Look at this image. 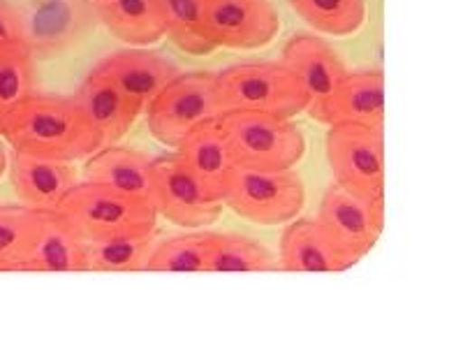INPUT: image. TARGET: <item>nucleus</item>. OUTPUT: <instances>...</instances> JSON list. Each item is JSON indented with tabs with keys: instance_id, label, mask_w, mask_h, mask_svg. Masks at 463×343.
Returning <instances> with one entry per match:
<instances>
[{
	"instance_id": "obj_7",
	"label": "nucleus",
	"mask_w": 463,
	"mask_h": 343,
	"mask_svg": "<svg viewBox=\"0 0 463 343\" xmlns=\"http://www.w3.org/2000/svg\"><path fill=\"white\" fill-rule=\"evenodd\" d=\"M153 139L176 148L190 130L222 114L216 74L206 70L179 72L144 110Z\"/></svg>"
},
{
	"instance_id": "obj_5",
	"label": "nucleus",
	"mask_w": 463,
	"mask_h": 343,
	"mask_svg": "<svg viewBox=\"0 0 463 343\" xmlns=\"http://www.w3.org/2000/svg\"><path fill=\"white\" fill-rule=\"evenodd\" d=\"M234 165L253 169H292L306 154V138L292 119L262 111H222L218 117Z\"/></svg>"
},
{
	"instance_id": "obj_10",
	"label": "nucleus",
	"mask_w": 463,
	"mask_h": 343,
	"mask_svg": "<svg viewBox=\"0 0 463 343\" xmlns=\"http://www.w3.org/2000/svg\"><path fill=\"white\" fill-rule=\"evenodd\" d=\"M202 31L225 49H260L279 35V10L271 0H200Z\"/></svg>"
},
{
	"instance_id": "obj_30",
	"label": "nucleus",
	"mask_w": 463,
	"mask_h": 343,
	"mask_svg": "<svg viewBox=\"0 0 463 343\" xmlns=\"http://www.w3.org/2000/svg\"><path fill=\"white\" fill-rule=\"evenodd\" d=\"M5 169H7V151L5 147L0 144V176L5 175Z\"/></svg>"
},
{
	"instance_id": "obj_16",
	"label": "nucleus",
	"mask_w": 463,
	"mask_h": 343,
	"mask_svg": "<svg viewBox=\"0 0 463 343\" xmlns=\"http://www.w3.org/2000/svg\"><path fill=\"white\" fill-rule=\"evenodd\" d=\"M316 121L326 128L336 123L359 126H384V72L383 70H357L345 72L329 100L317 111Z\"/></svg>"
},
{
	"instance_id": "obj_28",
	"label": "nucleus",
	"mask_w": 463,
	"mask_h": 343,
	"mask_svg": "<svg viewBox=\"0 0 463 343\" xmlns=\"http://www.w3.org/2000/svg\"><path fill=\"white\" fill-rule=\"evenodd\" d=\"M165 24V37L176 49L190 56H206L216 52V44L202 31L200 0H158Z\"/></svg>"
},
{
	"instance_id": "obj_17",
	"label": "nucleus",
	"mask_w": 463,
	"mask_h": 343,
	"mask_svg": "<svg viewBox=\"0 0 463 343\" xmlns=\"http://www.w3.org/2000/svg\"><path fill=\"white\" fill-rule=\"evenodd\" d=\"M72 100L81 110L89 126L98 132L102 147L118 144L139 117V110L116 89L107 77L90 70L74 91Z\"/></svg>"
},
{
	"instance_id": "obj_8",
	"label": "nucleus",
	"mask_w": 463,
	"mask_h": 343,
	"mask_svg": "<svg viewBox=\"0 0 463 343\" xmlns=\"http://www.w3.org/2000/svg\"><path fill=\"white\" fill-rule=\"evenodd\" d=\"M151 205L160 218L185 230H202L221 221V197L211 195L200 181L190 175L176 154L151 160Z\"/></svg>"
},
{
	"instance_id": "obj_26",
	"label": "nucleus",
	"mask_w": 463,
	"mask_h": 343,
	"mask_svg": "<svg viewBox=\"0 0 463 343\" xmlns=\"http://www.w3.org/2000/svg\"><path fill=\"white\" fill-rule=\"evenodd\" d=\"M289 5L322 35H354L366 22V0H289Z\"/></svg>"
},
{
	"instance_id": "obj_12",
	"label": "nucleus",
	"mask_w": 463,
	"mask_h": 343,
	"mask_svg": "<svg viewBox=\"0 0 463 343\" xmlns=\"http://www.w3.org/2000/svg\"><path fill=\"white\" fill-rule=\"evenodd\" d=\"M317 221L359 260L373 251L384 227V206L369 205L338 184L326 188Z\"/></svg>"
},
{
	"instance_id": "obj_24",
	"label": "nucleus",
	"mask_w": 463,
	"mask_h": 343,
	"mask_svg": "<svg viewBox=\"0 0 463 343\" xmlns=\"http://www.w3.org/2000/svg\"><path fill=\"white\" fill-rule=\"evenodd\" d=\"M156 239H158V233L86 243V272H102V274L146 272Z\"/></svg>"
},
{
	"instance_id": "obj_23",
	"label": "nucleus",
	"mask_w": 463,
	"mask_h": 343,
	"mask_svg": "<svg viewBox=\"0 0 463 343\" xmlns=\"http://www.w3.org/2000/svg\"><path fill=\"white\" fill-rule=\"evenodd\" d=\"M43 212L26 205L0 206V272H31Z\"/></svg>"
},
{
	"instance_id": "obj_22",
	"label": "nucleus",
	"mask_w": 463,
	"mask_h": 343,
	"mask_svg": "<svg viewBox=\"0 0 463 343\" xmlns=\"http://www.w3.org/2000/svg\"><path fill=\"white\" fill-rule=\"evenodd\" d=\"M280 272L279 258L253 237L239 233H209L206 274H264Z\"/></svg>"
},
{
	"instance_id": "obj_9",
	"label": "nucleus",
	"mask_w": 463,
	"mask_h": 343,
	"mask_svg": "<svg viewBox=\"0 0 463 343\" xmlns=\"http://www.w3.org/2000/svg\"><path fill=\"white\" fill-rule=\"evenodd\" d=\"M24 19V43L35 59L63 56L98 24L93 0H33Z\"/></svg>"
},
{
	"instance_id": "obj_14",
	"label": "nucleus",
	"mask_w": 463,
	"mask_h": 343,
	"mask_svg": "<svg viewBox=\"0 0 463 343\" xmlns=\"http://www.w3.org/2000/svg\"><path fill=\"white\" fill-rule=\"evenodd\" d=\"M280 63L295 74L308 95V114L316 117L347 72L341 56L320 35H295L283 47Z\"/></svg>"
},
{
	"instance_id": "obj_11",
	"label": "nucleus",
	"mask_w": 463,
	"mask_h": 343,
	"mask_svg": "<svg viewBox=\"0 0 463 343\" xmlns=\"http://www.w3.org/2000/svg\"><path fill=\"white\" fill-rule=\"evenodd\" d=\"M280 237V272L295 274H341L359 258L343 246L317 218H292Z\"/></svg>"
},
{
	"instance_id": "obj_3",
	"label": "nucleus",
	"mask_w": 463,
	"mask_h": 343,
	"mask_svg": "<svg viewBox=\"0 0 463 343\" xmlns=\"http://www.w3.org/2000/svg\"><path fill=\"white\" fill-rule=\"evenodd\" d=\"M216 93L222 111H262L269 117L295 119L308 110V95L283 63L253 61L216 72Z\"/></svg>"
},
{
	"instance_id": "obj_18",
	"label": "nucleus",
	"mask_w": 463,
	"mask_h": 343,
	"mask_svg": "<svg viewBox=\"0 0 463 343\" xmlns=\"http://www.w3.org/2000/svg\"><path fill=\"white\" fill-rule=\"evenodd\" d=\"M174 154L179 156L185 169L200 181L206 193L222 200V188L234 167V158L218 119L190 130L179 147L174 148Z\"/></svg>"
},
{
	"instance_id": "obj_1",
	"label": "nucleus",
	"mask_w": 463,
	"mask_h": 343,
	"mask_svg": "<svg viewBox=\"0 0 463 343\" xmlns=\"http://www.w3.org/2000/svg\"><path fill=\"white\" fill-rule=\"evenodd\" d=\"M0 138L12 151L53 160H86L102 147L72 95L33 93L0 117Z\"/></svg>"
},
{
	"instance_id": "obj_2",
	"label": "nucleus",
	"mask_w": 463,
	"mask_h": 343,
	"mask_svg": "<svg viewBox=\"0 0 463 343\" xmlns=\"http://www.w3.org/2000/svg\"><path fill=\"white\" fill-rule=\"evenodd\" d=\"M56 214L86 243L142 237L158 233V214L151 202L80 179L65 193Z\"/></svg>"
},
{
	"instance_id": "obj_6",
	"label": "nucleus",
	"mask_w": 463,
	"mask_h": 343,
	"mask_svg": "<svg viewBox=\"0 0 463 343\" xmlns=\"http://www.w3.org/2000/svg\"><path fill=\"white\" fill-rule=\"evenodd\" d=\"M334 184L369 205L384 206V132L383 128L336 123L325 142Z\"/></svg>"
},
{
	"instance_id": "obj_29",
	"label": "nucleus",
	"mask_w": 463,
	"mask_h": 343,
	"mask_svg": "<svg viewBox=\"0 0 463 343\" xmlns=\"http://www.w3.org/2000/svg\"><path fill=\"white\" fill-rule=\"evenodd\" d=\"M24 40V19L22 12L10 5L7 0H0V47L22 43Z\"/></svg>"
},
{
	"instance_id": "obj_21",
	"label": "nucleus",
	"mask_w": 463,
	"mask_h": 343,
	"mask_svg": "<svg viewBox=\"0 0 463 343\" xmlns=\"http://www.w3.org/2000/svg\"><path fill=\"white\" fill-rule=\"evenodd\" d=\"M31 272L43 274H81L86 272V242L56 212H43Z\"/></svg>"
},
{
	"instance_id": "obj_20",
	"label": "nucleus",
	"mask_w": 463,
	"mask_h": 343,
	"mask_svg": "<svg viewBox=\"0 0 463 343\" xmlns=\"http://www.w3.org/2000/svg\"><path fill=\"white\" fill-rule=\"evenodd\" d=\"M98 22L128 47H151L165 37L158 0H93Z\"/></svg>"
},
{
	"instance_id": "obj_15",
	"label": "nucleus",
	"mask_w": 463,
	"mask_h": 343,
	"mask_svg": "<svg viewBox=\"0 0 463 343\" xmlns=\"http://www.w3.org/2000/svg\"><path fill=\"white\" fill-rule=\"evenodd\" d=\"M7 165L19 202L37 212H56L65 193L80 181V172L68 160L12 151Z\"/></svg>"
},
{
	"instance_id": "obj_19",
	"label": "nucleus",
	"mask_w": 463,
	"mask_h": 343,
	"mask_svg": "<svg viewBox=\"0 0 463 343\" xmlns=\"http://www.w3.org/2000/svg\"><path fill=\"white\" fill-rule=\"evenodd\" d=\"M151 156L118 144L100 147L86 158L84 179L107 186L128 197L151 202Z\"/></svg>"
},
{
	"instance_id": "obj_27",
	"label": "nucleus",
	"mask_w": 463,
	"mask_h": 343,
	"mask_svg": "<svg viewBox=\"0 0 463 343\" xmlns=\"http://www.w3.org/2000/svg\"><path fill=\"white\" fill-rule=\"evenodd\" d=\"M35 61L24 40L0 47V117L40 91Z\"/></svg>"
},
{
	"instance_id": "obj_13",
	"label": "nucleus",
	"mask_w": 463,
	"mask_h": 343,
	"mask_svg": "<svg viewBox=\"0 0 463 343\" xmlns=\"http://www.w3.org/2000/svg\"><path fill=\"white\" fill-rule=\"evenodd\" d=\"M93 70L121 91L137 107L139 114H144L148 102L179 74V68L172 61L146 47H128L114 52Z\"/></svg>"
},
{
	"instance_id": "obj_25",
	"label": "nucleus",
	"mask_w": 463,
	"mask_h": 343,
	"mask_svg": "<svg viewBox=\"0 0 463 343\" xmlns=\"http://www.w3.org/2000/svg\"><path fill=\"white\" fill-rule=\"evenodd\" d=\"M209 233L193 230L188 234L156 239L146 272L160 274H206Z\"/></svg>"
},
{
	"instance_id": "obj_4",
	"label": "nucleus",
	"mask_w": 463,
	"mask_h": 343,
	"mask_svg": "<svg viewBox=\"0 0 463 343\" xmlns=\"http://www.w3.org/2000/svg\"><path fill=\"white\" fill-rule=\"evenodd\" d=\"M306 188L297 169H253L234 165L222 188V205L255 223L285 225L304 209Z\"/></svg>"
}]
</instances>
